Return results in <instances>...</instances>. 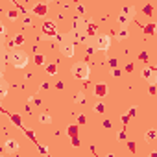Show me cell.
I'll list each match as a JSON object with an SVG mask.
<instances>
[{
    "label": "cell",
    "instance_id": "5",
    "mask_svg": "<svg viewBox=\"0 0 157 157\" xmlns=\"http://www.w3.org/2000/svg\"><path fill=\"white\" fill-rule=\"evenodd\" d=\"M133 13H135L133 8H126V10L118 15V24H120V28H128V24H129L131 19H133Z\"/></svg>",
    "mask_w": 157,
    "mask_h": 157
},
{
    "label": "cell",
    "instance_id": "30",
    "mask_svg": "<svg viewBox=\"0 0 157 157\" xmlns=\"http://www.w3.org/2000/svg\"><path fill=\"white\" fill-rule=\"evenodd\" d=\"M150 94H155V85H150Z\"/></svg>",
    "mask_w": 157,
    "mask_h": 157
},
{
    "label": "cell",
    "instance_id": "21",
    "mask_svg": "<svg viewBox=\"0 0 157 157\" xmlns=\"http://www.w3.org/2000/svg\"><path fill=\"white\" fill-rule=\"evenodd\" d=\"M102 126H104L105 129H111V128H113V122H111V120H104V122H102Z\"/></svg>",
    "mask_w": 157,
    "mask_h": 157
},
{
    "label": "cell",
    "instance_id": "19",
    "mask_svg": "<svg viewBox=\"0 0 157 157\" xmlns=\"http://www.w3.org/2000/svg\"><path fill=\"white\" fill-rule=\"evenodd\" d=\"M74 102H76V104H82V102H85V94H83V93H78V94L74 96Z\"/></svg>",
    "mask_w": 157,
    "mask_h": 157
},
{
    "label": "cell",
    "instance_id": "20",
    "mask_svg": "<svg viewBox=\"0 0 157 157\" xmlns=\"http://www.w3.org/2000/svg\"><path fill=\"white\" fill-rule=\"evenodd\" d=\"M44 59H46V57H44L43 54H37V56H35V63H37V65H44Z\"/></svg>",
    "mask_w": 157,
    "mask_h": 157
},
{
    "label": "cell",
    "instance_id": "31",
    "mask_svg": "<svg viewBox=\"0 0 157 157\" xmlns=\"http://www.w3.org/2000/svg\"><path fill=\"white\" fill-rule=\"evenodd\" d=\"M4 33H6V30H4V26H2V24H0V35H4Z\"/></svg>",
    "mask_w": 157,
    "mask_h": 157
},
{
    "label": "cell",
    "instance_id": "3",
    "mask_svg": "<svg viewBox=\"0 0 157 157\" xmlns=\"http://www.w3.org/2000/svg\"><path fill=\"white\" fill-rule=\"evenodd\" d=\"M59 50L65 57H72L74 56V39L70 35H65L59 39Z\"/></svg>",
    "mask_w": 157,
    "mask_h": 157
},
{
    "label": "cell",
    "instance_id": "8",
    "mask_svg": "<svg viewBox=\"0 0 157 157\" xmlns=\"http://www.w3.org/2000/svg\"><path fill=\"white\" fill-rule=\"evenodd\" d=\"M32 13H33L35 17H44V15L48 13V4H46V2H41V4H35V6L32 8Z\"/></svg>",
    "mask_w": 157,
    "mask_h": 157
},
{
    "label": "cell",
    "instance_id": "2",
    "mask_svg": "<svg viewBox=\"0 0 157 157\" xmlns=\"http://www.w3.org/2000/svg\"><path fill=\"white\" fill-rule=\"evenodd\" d=\"M8 61L17 68H24L28 65V56L24 52H21V50H13L11 54H8Z\"/></svg>",
    "mask_w": 157,
    "mask_h": 157
},
{
    "label": "cell",
    "instance_id": "32",
    "mask_svg": "<svg viewBox=\"0 0 157 157\" xmlns=\"http://www.w3.org/2000/svg\"><path fill=\"white\" fill-rule=\"evenodd\" d=\"M150 157H157V153H155V151H151V153H150Z\"/></svg>",
    "mask_w": 157,
    "mask_h": 157
},
{
    "label": "cell",
    "instance_id": "11",
    "mask_svg": "<svg viewBox=\"0 0 157 157\" xmlns=\"http://www.w3.org/2000/svg\"><path fill=\"white\" fill-rule=\"evenodd\" d=\"M8 91H10V85L0 78V102H2L4 98H6V94H8Z\"/></svg>",
    "mask_w": 157,
    "mask_h": 157
},
{
    "label": "cell",
    "instance_id": "17",
    "mask_svg": "<svg viewBox=\"0 0 157 157\" xmlns=\"http://www.w3.org/2000/svg\"><path fill=\"white\" fill-rule=\"evenodd\" d=\"M39 122H41V124H50V122H52V118H50V115H46V113H44V115H41V117H39Z\"/></svg>",
    "mask_w": 157,
    "mask_h": 157
},
{
    "label": "cell",
    "instance_id": "25",
    "mask_svg": "<svg viewBox=\"0 0 157 157\" xmlns=\"http://www.w3.org/2000/svg\"><path fill=\"white\" fill-rule=\"evenodd\" d=\"M22 41H24V37H22V35H17V37H15V43H17V44H21Z\"/></svg>",
    "mask_w": 157,
    "mask_h": 157
},
{
    "label": "cell",
    "instance_id": "6",
    "mask_svg": "<svg viewBox=\"0 0 157 157\" xmlns=\"http://www.w3.org/2000/svg\"><path fill=\"white\" fill-rule=\"evenodd\" d=\"M109 46H111V39H109V35H98V37L94 39V48H96V50L105 52V50H109Z\"/></svg>",
    "mask_w": 157,
    "mask_h": 157
},
{
    "label": "cell",
    "instance_id": "24",
    "mask_svg": "<svg viewBox=\"0 0 157 157\" xmlns=\"http://www.w3.org/2000/svg\"><path fill=\"white\" fill-rule=\"evenodd\" d=\"M111 74H113L115 78H118V76H120L122 72H120V68H113V72H111Z\"/></svg>",
    "mask_w": 157,
    "mask_h": 157
},
{
    "label": "cell",
    "instance_id": "26",
    "mask_svg": "<svg viewBox=\"0 0 157 157\" xmlns=\"http://www.w3.org/2000/svg\"><path fill=\"white\" fill-rule=\"evenodd\" d=\"M78 122H80V124H85V117L80 115V117H78Z\"/></svg>",
    "mask_w": 157,
    "mask_h": 157
},
{
    "label": "cell",
    "instance_id": "29",
    "mask_svg": "<svg viewBox=\"0 0 157 157\" xmlns=\"http://www.w3.org/2000/svg\"><path fill=\"white\" fill-rule=\"evenodd\" d=\"M78 13H85V8L83 6H78Z\"/></svg>",
    "mask_w": 157,
    "mask_h": 157
},
{
    "label": "cell",
    "instance_id": "33",
    "mask_svg": "<svg viewBox=\"0 0 157 157\" xmlns=\"http://www.w3.org/2000/svg\"><path fill=\"white\" fill-rule=\"evenodd\" d=\"M107 157H115V155H111V153H109V155H107Z\"/></svg>",
    "mask_w": 157,
    "mask_h": 157
},
{
    "label": "cell",
    "instance_id": "15",
    "mask_svg": "<svg viewBox=\"0 0 157 157\" xmlns=\"http://www.w3.org/2000/svg\"><path fill=\"white\" fill-rule=\"evenodd\" d=\"M94 111L100 113V115H104V113H105V105H104L102 102H98V104H94Z\"/></svg>",
    "mask_w": 157,
    "mask_h": 157
},
{
    "label": "cell",
    "instance_id": "7",
    "mask_svg": "<svg viewBox=\"0 0 157 157\" xmlns=\"http://www.w3.org/2000/svg\"><path fill=\"white\" fill-rule=\"evenodd\" d=\"M140 76H142V80H146L150 85H155V82H157L155 68H151V67H144V68H142V72H140Z\"/></svg>",
    "mask_w": 157,
    "mask_h": 157
},
{
    "label": "cell",
    "instance_id": "23",
    "mask_svg": "<svg viewBox=\"0 0 157 157\" xmlns=\"http://www.w3.org/2000/svg\"><path fill=\"white\" fill-rule=\"evenodd\" d=\"M151 10H153V6H151V4H148V6H144V11H146L148 15L151 13Z\"/></svg>",
    "mask_w": 157,
    "mask_h": 157
},
{
    "label": "cell",
    "instance_id": "9",
    "mask_svg": "<svg viewBox=\"0 0 157 157\" xmlns=\"http://www.w3.org/2000/svg\"><path fill=\"white\" fill-rule=\"evenodd\" d=\"M4 150H6V153L13 155V153H17V151H19V142H17V140H13V139H10V140H6Z\"/></svg>",
    "mask_w": 157,
    "mask_h": 157
},
{
    "label": "cell",
    "instance_id": "13",
    "mask_svg": "<svg viewBox=\"0 0 157 157\" xmlns=\"http://www.w3.org/2000/svg\"><path fill=\"white\" fill-rule=\"evenodd\" d=\"M155 139H157V131H155L153 128H151V129H148V131H146V140L151 144V142H155Z\"/></svg>",
    "mask_w": 157,
    "mask_h": 157
},
{
    "label": "cell",
    "instance_id": "27",
    "mask_svg": "<svg viewBox=\"0 0 157 157\" xmlns=\"http://www.w3.org/2000/svg\"><path fill=\"white\" fill-rule=\"evenodd\" d=\"M140 59H144V61H148V54H146V52H142V54H140Z\"/></svg>",
    "mask_w": 157,
    "mask_h": 157
},
{
    "label": "cell",
    "instance_id": "16",
    "mask_svg": "<svg viewBox=\"0 0 157 157\" xmlns=\"http://www.w3.org/2000/svg\"><path fill=\"white\" fill-rule=\"evenodd\" d=\"M6 17H8V19H11V21H17V17H19V11H17V10H10Z\"/></svg>",
    "mask_w": 157,
    "mask_h": 157
},
{
    "label": "cell",
    "instance_id": "14",
    "mask_svg": "<svg viewBox=\"0 0 157 157\" xmlns=\"http://www.w3.org/2000/svg\"><path fill=\"white\" fill-rule=\"evenodd\" d=\"M46 74H48V76L57 74V65H56V63H48V65H46Z\"/></svg>",
    "mask_w": 157,
    "mask_h": 157
},
{
    "label": "cell",
    "instance_id": "22",
    "mask_svg": "<svg viewBox=\"0 0 157 157\" xmlns=\"http://www.w3.org/2000/svg\"><path fill=\"white\" fill-rule=\"evenodd\" d=\"M117 65H118L117 59H109V67H111V68H117Z\"/></svg>",
    "mask_w": 157,
    "mask_h": 157
},
{
    "label": "cell",
    "instance_id": "18",
    "mask_svg": "<svg viewBox=\"0 0 157 157\" xmlns=\"http://www.w3.org/2000/svg\"><path fill=\"white\" fill-rule=\"evenodd\" d=\"M76 131H78L76 126H68V128H67V135H70L72 139H76Z\"/></svg>",
    "mask_w": 157,
    "mask_h": 157
},
{
    "label": "cell",
    "instance_id": "28",
    "mask_svg": "<svg viewBox=\"0 0 157 157\" xmlns=\"http://www.w3.org/2000/svg\"><path fill=\"white\" fill-rule=\"evenodd\" d=\"M131 70H133V65H131V63H129V65H126V72H131Z\"/></svg>",
    "mask_w": 157,
    "mask_h": 157
},
{
    "label": "cell",
    "instance_id": "1",
    "mask_svg": "<svg viewBox=\"0 0 157 157\" xmlns=\"http://www.w3.org/2000/svg\"><path fill=\"white\" fill-rule=\"evenodd\" d=\"M70 72H72V76L76 78V80H89V74H91L89 65H87L85 61H76V63L72 65Z\"/></svg>",
    "mask_w": 157,
    "mask_h": 157
},
{
    "label": "cell",
    "instance_id": "10",
    "mask_svg": "<svg viewBox=\"0 0 157 157\" xmlns=\"http://www.w3.org/2000/svg\"><path fill=\"white\" fill-rule=\"evenodd\" d=\"M94 94H96L98 98L107 96V85H105V83H96V87H94Z\"/></svg>",
    "mask_w": 157,
    "mask_h": 157
},
{
    "label": "cell",
    "instance_id": "12",
    "mask_svg": "<svg viewBox=\"0 0 157 157\" xmlns=\"http://www.w3.org/2000/svg\"><path fill=\"white\" fill-rule=\"evenodd\" d=\"M128 37H129V30H128V28H120V30L117 32V39H118V41H126Z\"/></svg>",
    "mask_w": 157,
    "mask_h": 157
},
{
    "label": "cell",
    "instance_id": "4",
    "mask_svg": "<svg viewBox=\"0 0 157 157\" xmlns=\"http://www.w3.org/2000/svg\"><path fill=\"white\" fill-rule=\"evenodd\" d=\"M41 30H43V32H41V37H43V39H56V37H57V26H56V22H52V21H46Z\"/></svg>",
    "mask_w": 157,
    "mask_h": 157
}]
</instances>
